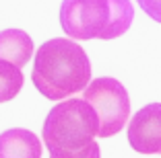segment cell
Here are the masks:
<instances>
[{"label": "cell", "instance_id": "6da1fadb", "mask_svg": "<svg viewBox=\"0 0 161 158\" xmlns=\"http://www.w3.org/2000/svg\"><path fill=\"white\" fill-rule=\"evenodd\" d=\"M33 86L50 101H66L91 82V62L72 39H50L33 56Z\"/></svg>", "mask_w": 161, "mask_h": 158}, {"label": "cell", "instance_id": "7a4b0ae2", "mask_svg": "<svg viewBox=\"0 0 161 158\" xmlns=\"http://www.w3.org/2000/svg\"><path fill=\"white\" fill-rule=\"evenodd\" d=\"M97 115L80 97L54 105L43 121L42 138L50 158H101Z\"/></svg>", "mask_w": 161, "mask_h": 158}, {"label": "cell", "instance_id": "3957f363", "mask_svg": "<svg viewBox=\"0 0 161 158\" xmlns=\"http://www.w3.org/2000/svg\"><path fill=\"white\" fill-rule=\"evenodd\" d=\"M134 6L130 0H62L60 27L75 41L118 39L130 29Z\"/></svg>", "mask_w": 161, "mask_h": 158}, {"label": "cell", "instance_id": "277c9868", "mask_svg": "<svg viewBox=\"0 0 161 158\" xmlns=\"http://www.w3.org/2000/svg\"><path fill=\"white\" fill-rule=\"evenodd\" d=\"M80 99L91 105L97 115V138H112L122 131L130 117V97L120 80L109 76L91 80Z\"/></svg>", "mask_w": 161, "mask_h": 158}, {"label": "cell", "instance_id": "5b68a950", "mask_svg": "<svg viewBox=\"0 0 161 158\" xmlns=\"http://www.w3.org/2000/svg\"><path fill=\"white\" fill-rule=\"evenodd\" d=\"M128 144L138 154H161V103H149L128 119Z\"/></svg>", "mask_w": 161, "mask_h": 158}, {"label": "cell", "instance_id": "8992f818", "mask_svg": "<svg viewBox=\"0 0 161 158\" xmlns=\"http://www.w3.org/2000/svg\"><path fill=\"white\" fill-rule=\"evenodd\" d=\"M0 158H42V140L23 127L6 130L0 134Z\"/></svg>", "mask_w": 161, "mask_h": 158}, {"label": "cell", "instance_id": "52a82bcc", "mask_svg": "<svg viewBox=\"0 0 161 158\" xmlns=\"http://www.w3.org/2000/svg\"><path fill=\"white\" fill-rule=\"evenodd\" d=\"M33 56V39L23 29H4L0 31V62L23 68Z\"/></svg>", "mask_w": 161, "mask_h": 158}, {"label": "cell", "instance_id": "ba28073f", "mask_svg": "<svg viewBox=\"0 0 161 158\" xmlns=\"http://www.w3.org/2000/svg\"><path fill=\"white\" fill-rule=\"evenodd\" d=\"M23 89V72L14 66L0 62V103L13 101Z\"/></svg>", "mask_w": 161, "mask_h": 158}, {"label": "cell", "instance_id": "9c48e42d", "mask_svg": "<svg viewBox=\"0 0 161 158\" xmlns=\"http://www.w3.org/2000/svg\"><path fill=\"white\" fill-rule=\"evenodd\" d=\"M136 2L145 14H149L157 23H161V0H136Z\"/></svg>", "mask_w": 161, "mask_h": 158}]
</instances>
